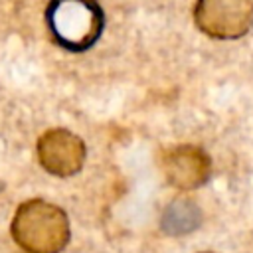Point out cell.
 <instances>
[{
	"label": "cell",
	"instance_id": "6da1fadb",
	"mask_svg": "<svg viewBox=\"0 0 253 253\" xmlns=\"http://www.w3.org/2000/svg\"><path fill=\"white\" fill-rule=\"evenodd\" d=\"M12 237L28 253H59L69 241V221L61 208L40 198L28 200L16 210Z\"/></svg>",
	"mask_w": 253,
	"mask_h": 253
},
{
	"label": "cell",
	"instance_id": "7a4b0ae2",
	"mask_svg": "<svg viewBox=\"0 0 253 253\" xmlns=\"http://www.w3.org/2000/svg\"><path fill=\"white\" fill-rule=\"evenodd\" d=\"M45 20L53 42L71 53L89 49L105 28L97 0H51Z\"/></svg>",
	"mask_w": 253,
	"mask_h": 253
},
{
	"label": "cell",
	"instance_id": "3957f363",
	"mask_svg": "<svg viewBox=\"0 0 253 253\" xmlns=\"http://www.w3.org/2000/svg\"><path fill=\"white\" fill-rule=\"evenodd\" d=\"M194 20L213 40H237L253 26V0H198Z\"/></svg>",
	"mask_w": 253,
	"mask_h": 253
},
{
	"label": "cell",
	"instance_id": "277c9868",
	"mask_svg": "<svg viewBox=\"0 0 253 253\" xmlns=\"http://www.w3.org/2000/svg\"><path fill=\"white\" fill-rule=\"evenodd\" d=\"M38 158L49 174L61 178L73 176L83 166L85 144L77 134L65 128H51L38 140Z\"/></svg>",
	"mask_w": 253,
	"mask_h": 253
},
{
	"label": "cell",
	"instance_id": "5b68a950",
	"mask_svg": "<svg viewBox=\"0 0 253 253\" xmlns=\"http://www.w3.org/2000/svg\"><path fill=\"white\" fill-rule=\"evenodd\" d=\"M162 170L172 186L180 190H194L210 178L211 162L202 148L182 144L164 152Z\"/></svg>",
	"mask_w": 253,
	"mask_h": 253
},
{
	"label": "cell",
	"instance_id": "8992f818",
	"mask_svg": "<svg viewBox=\"0 0 253 253\" xmlns=\"http://www.w3.org/2000/svg\"><path fill=\"white\" fill-rule=\"evenodd\" d=\"M202 221L200 208L186 198H178L162 213V229L170 235H184L194 231Z\"/></svg>",
	"mask_w": 253,
	"mask_h": 253
},
{
	"label": "cell",
	"instance_id": "52a82bcc",
	"mask_svg": "<svg viewBox=\"0 0 253 253\" xmlns=\"http://www.w3.org/2000/svg\"><path fill=\"white\" fill-rule=\"evenodd\" d=\"M202 253H213V251H202Z\"/></svg>",
	"mask_w": 253,
	"mask_h": 253
},
{
	"label": "cell",
	"instance_id": "ba28073f",
	"mask_svg": "<svg viewBox=\"0 0 253 253\" xmlns=\"http://www.w3.org/2000/svg\"><path fill=\"white\" fill-rule=\"evenodd\" d=\"M0 188H2V186H0Z\"/></svg>",
	"mask_w": 253,
	"mask_h": 253
}]
</instances>
